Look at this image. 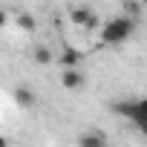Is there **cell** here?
<instances>
[{"instance_id":"cell-4","label":"cell","mask_w":147,"mask_h":147,"mask_svg":"<svg viewBox=\"0 0 147 147\" xmlns=\"http://www.w3.org/2000/svg\"><path fill=\"white\" fill-rule=\"evenodd\" d=\"M58 63H61L63 69H78V66H81V52H78L75 46H63V49L58 52Z\"/></svg>"},{"instance_id":"cell-7","label":"cell","mask_w":147,"mask_h":147,"mask_svg":"<svg viewBox=\"0 0 147 147\" xmlns=\"http://www.w3.org/2000/svg\"><path fill=\"white\" fill-rule=\"evenodd\" d=\"M32 61H35V63H40V66H46V63H52V61H55V55H52V49H49V46L38 43V46H32Z\"/></svg>"},{"instance_id":"cell-12","label":"cell","mask_w":147,"mask_h":147,"mask_svg":"<svg viewBox=\"0 0 147 147\" xmlns=\"http://www.w3.org/2000/svg\"><path fill=\"white\" fill-rule=\"evenodd\" d=\"M3 147H9V144H3Z\"/></svg>"},{"instance_id":"cell-2","label":"cell","mask_w":147,"mask_h":147,"mask_svg":"<svg viewBox=\"0 0 147 147\" xmlns=\"http://www.w3.org/2000/svg\"><path fill=\"white\" fill-rule=\"evenodd\" d=\"M118 115H124V118H130L144 136H147V98H136V101H121V104H115L113 107Z\"/></svg>"},{"instance_id":"cell-10","label":"cell","mask_w":147,"mask_h":147,"mask_svg":"<svg viewBox=\"0 0 147 147\" xmlns=\"http://www.w3.org/2000/svg\"><path fill=\"white\" fill-rule=\"evenodd\" d=\"M141 9H144V3H124V12H127L130 20H133L136 15H141Z\"/></svg>"},{"instance_id":"cell-3","label":"cell","mask_w":147,"mask_h":147,"mask_svg":"<svg viewBox=\"0 0 147 147\" xmlns=\"http://www.w3.org/2000/svg\"><path fill=\"white\" fill-rule=\"evenodd\" d=\"M69 20H72V23H78L81 29H95V26H104V23H101V18H98L92 9H87V6H75V9H69Z\"/></svg>"},{"instance_id":"cell-5","label":"cell","mask_w":147,"mask_h":147,"mask_svg":"<svg viewBox=\"0 0 147 147\" xmlns=\"http://www.w3.org/2000/svg\"><path fill=\"white\" fill-rule=\"evenodd\" d=\"M78 147H107V138L101 130H84L78 136Z\"/></svg>"},{"instance_id":"cell-8","label":"cell","mask_w":147,"mask_h":147,"mask_svg":"<svg viewBox=\"0 0 147 147\" xmlns=\"http://www.w3.org/2000/svg\"><path fill=\"white\" fill-rule=\"evenodd\" d=\"M15 101H18L20 107H32V104H35V92H32L29 87H18V90H15Z\"/></svg>"},{"instance_id":"cell-6","label":"cell","mask_w":147,"mask_h":147,"mask_svg":"<svg viewBox=\"0 0 147 147\" xmlns=\"http://www.w3.org/2000/svg\"><path fill=\"white\" fill-rule=\"evenodd\" d=\"M61 84L69 90V92H75L84 87V75H81V69H63L61 72Z\"/></svg>"},{"instance_id":"cell-11","label":"cell","mask_w":147,"mask_h":147,"mask_svg":"<svg viewBox=\"0 0 147 147\" xmlns=\"http://www.w3.org/2000/svg\"><path fill=\"white\" fill-rule=\"evenodd\" d=\"M144 9H147V3H144Z\"/></svg>"},{"instance_id":"cell-9","label":"cell","mask_w":147,"mask_h":147,"mask_svg":"<svg viewBox=\"0 0 147 147\" xmlns=\"http://www.w3.org/2000/svg\"><path fill=\"white\" fill-rule=\"evenodd\" d=\"M18 23H20L26 32H32V29H35V18H32V15H26V12H20V15H18Z\"/></svg>"},{"instance_id":"cell-1","label":"cell","mask_w":147,"mask_h":147,"mask_svg":"<svg viewBox=\"0 0 147 147\" xmlns=\"http://www.w3.org/2000/svg\"><path fill=\"white\" fill-rule=\"evenodd\" d=\"M136 32V20H130L127 15L110 18L101 26V43L104 46H121L124 40H130V35Z\"/></svg>"}]
</instances>
